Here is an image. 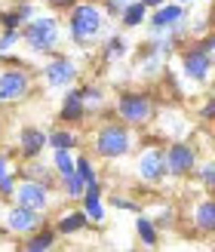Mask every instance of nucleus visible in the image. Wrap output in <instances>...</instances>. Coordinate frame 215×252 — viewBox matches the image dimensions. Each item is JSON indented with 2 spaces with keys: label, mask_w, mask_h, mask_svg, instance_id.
Masks as SVG:
<instances>
[{
  "label": "nucleus",
  "mask_w": 215,
  "mask_h": 252,
  "mask_svg": "<svg viewBox=\"0 0 215 252\" xmlns=\"http://www.w3.org/2000/svg\"><path fill=\"white\" fill-rule=\"evenodd\" d=\"M184 216L197 237H215V194H194Z\"/></svg>",
  "instance_id": "ddd939ff"
},
{
  "label": "nucleus",
  "mask_w": 215,
  "mask_h": 252,
  "mask_svg": "<svg viewBox=\"0 0 215 252\" xmlns=\"http://www.w3.org/2000/svg\"><path fill=\"white\" fill-rule=\"evenodd\" d=\"M49 166H53V172L59 175V179H65V175L74 172V154L68 148H56L53 151V160H49Z\"/></svg>",
  "instance_id": "c85d7f7f"
},
{
  "label": "nucleus",
  "mask_w": 215,
  "mask_h": 252,
  "mask_svg": "<svg viewBox=\"0 0 215 252\" xmlns=\"http://www.w3.org/2000/svg\"><path fill=\"white\" fill-rule=\"evenodd\" d=\"M80 145V135H77V129L74 126H56V129H49L46 132V148L49 151H56V148H68V151H74Z\"/></svg>",
  "instance_id": "a878e982"
},
{
  "label": "nucleus",
  "mask_w": 215,
  "mask_h": 252,
  "mask_svg": "<svg viewBox=\"0 0 215 252\" xmlns=\"http://www.w3.org/2000/svg\"><path fill=\"white\" fill-rule=\"evenodd\" d=\"M126 56H129V43H126V37L108 31L102 37V46H98V59H102V65H114V62H120Z\"/></svg>",
  "instance_id": "4be33fe9"
},
{
  "label": "nucleus",
  "mask_w": 215,
  "mask_h": 252,
  "mask_svg": "<svg viewBox=\"0 0 215 252\" xmlns=\"http://www.w3.org/2000/svg\"><path fill=\"white\" fill-rule=\"evenodd\" d=\"M80 90H83V102H86V114H90V117L105 114L111 102H108V95H105L102 86H98V83H83Z\"/></svg>",
  "instance_id": "bb28decb"
},
{
  "label": "nucleus",
  "mask_w": 215,
  "mask_h": 252,
  "mask_svg": "<svg viewBox=\"0 0 215 252\" xmlns=\"http://www.w3.org/2000/svg\"><path fill=\"white\" fill-rule=\"evenodd\" d=\"M206 19H209V31H215V3H212V9L206 12Z\"/></svg>",
  "instance_id": "79ce46f5"
},
{
  "label": "nucleus",
  "mask_w": 215,
  "mask_h": 252,
  "mask_svg": "<svg viewBox=\"0 0 215 252\" xmlns=\"http://www.w3.org/2000/svg\"><path fill=\"white\" fill-rule=\"evenodd\" d=\"M22 43V31H0V53H12Z\"/></svg>",
  "instance_id": "f704fd0d"
},
{
  "label": "nucleus",
  "mask_w": 215,
  "mask_h": 252,
  "mask_svg": "<svg viewBox=\"0 0 215 252\" xmlns=\"http://www.w3.org/2000/svg\"><path fill=\"white\" fill-rule=\"evenodd\" d=\"M43 224H46V212L28 209L22 203H6L3 216H0V231H3V237H16V240L34 234L37 228H43Z\"/></svg>",
  "instance_id": "9d476101"
},
{
  "label": "nucleus",
  "mask_w": 215,
  "mask_h": 252,
  "mask_svg": "<svg viewBox=\"0 0 215 252\" xmlns=\"http://www.w3.org/2000/svg\"><path fill=\"white\" fill-rule=\"evenodd\" d=\"M117 22H120V28H123V31H135V28H142V25L148 22V6L142 3V0H129V3H126V9L117 16Z\"/></svg>",
  "instance_id": "393cba45"
},
{
  "label": "nucleus",
  "mask_w": 215,
  "mask_h": 252,
  "mask_svg": "<svg viewBox=\"0 0 215 252\" xmlns=\"http://www.w3.org/2000/svg\"><path fill=\"white\" fill-rule=\"evenodd\" d=\"M19 179H31V182H40V185H49L59 191V175L53 172L49 163H43V157H34V160H25L22 166H16Z\"/></svg>",
  "instance_id": "aec40b11"
},
{
  "label": "nucleus",
  "mask_w": 215,
  "mask_h": 252,
  "mask_svg": "<svg viewBox=\"0 0 215 252\" xmlns=\"http://www.w3.org/2000/svg\"><path fill=\"white\" fill-rule=\"evenodd\" d=\"M34 90V71L28 65H0V105H19Z\"/></svg>",
  "instance_id": "6e6552de"
},
{
  "label": "nucleus",
  "mask_w": 215,
  "mask_h": 252,
  "mask_svg": "<svg viewBox=\"0 0 215 252\" xmlns=\"http://www.w3.org/2000/svg\"><path fill=\"white\" fill-rule=\"evenodd\" d=\"M53 228H56L59 237H77V234H83L86 228H90V219H86L83 209H65V212L56 216Z\"/></svg>",
  "instance_id": "412c9836"
},
{
  "label": "nucleus",
  "mask_w": 215,
  "mask_h": 252,
  "mask_svg": "<svg viewBox=\"0 0 215 252\" xmlns=\"http://www.w3.org/2000/svg\"><path fill=\"white\" fill-rule=\"evenodd\" d=\"M175 3H184L187 6V3H194V0H175Z\"/></svg>",
  "instance_id": "c03bdc74"
},
{
  "label": "nucleus",
  "mask_w": 215,
  "mask_h": 252,
  "mask_svg": "<svg viewBox=\"0 0 215 252\" xmlns=\"http://www.w3.org/2000/svg\"><path fill=\"white\" fill-rule=\"evenodd\" d=\"M80 77V65L65 53H53L40 65V80L49 93H65L68 86H74Z\"/></svg>",
  "instance_id": "1a4fd4ad"
},
{
  "label": "nucleus",
  "mask_w": 215,
  "mask_h": 252,
  "mask_svg": "<svg viewBox=\"0 0 215 252\" xmlns=\"http://www.w3.org/2000/svg\"><path fill=\"white\" fill-rule=\"evenodd\" d=\"M65 31L68 40L80 49L95 46L111 31V19L95 0H77L71 9H65Z\"/></svg>",
  "instance_id": "f03ea898"
},
{
  "label": "nucleus",
  "mask_w": 215,
  "mask_h": 252,
  "mask_svg": "<svg viewBox=\"0 0 215 252\" xmlns=\"http://www.w3.org/2000/svg\"><path fill=\"white\" fill-rule=\"evenodd\" d=\"M138 145V129L126 126L117 117H105L92 126L90 132V154L95 160H105V163H117L123 157H129Z\"/></svg>",
  "instance_id": "f257e3e1"
},
{
  "label": "nucleus",
  "mask_w": 215,
  "mask_h": 252,
  "mask_svg": "<svg viewBox=\"0 0 215 252\" xmlns=\"http://www.w3.org/2000/svg\"><path fill=\"white\" fill-rule=\"evenodd\" d=\"M56 197L59 191L49 185H40V182H31V179H19L16 185V194H12L9 203H22L28 209H37V212H49L56 206Z\"/></svg>",
  "instance_id": "f8f14e48"
},
{
  "label": "nucleus",
  "mask_w": 215,
  "mask_h": 252,
  "mask_svg": "<svg viewBox=\"0 0 215 252\" xmlns=\"http://www.w3.org/2000/svg\"><path fill=\"white\" fill-rule=\"evenodd\" d=\"M194 179L203 191H215V160H197Z\"/></svg>",
  "instance_id": "c756f323"
},
{
  "label": "nucleus",
  "mask_w": 215,
  "mask_h": 252,
  "mask_svg": "<svg viewBox=\"0 0 215 252\" xmlns=\"http://www.w3.org/2000/svg\"><path fill=\"white\" fill-rule=\"evenodd\" d=\"M108 203L117 209V212H138V203H135V200H129V197H123V194H111Z\"/></svg>",
  "instance_id": "72a5a7b5"
},
{
  "label": "nucleus",
  "mask_w": 215,
  "mask_h": 252,
  "mask_svg": "<svg viewBox=\"0 0 215 252\" xmlns=\"http://www.w3.org/2000/svg\"><path fill=\"white\" fill-rule=\"evenodd\" d=\"M80 209L86 212L90 224H105V191H102V182H86L83 188V197H80Z\"/></svg>",
  "instance_id": "a211bd4d"
},
{
  "label": "nucleus",
  "mask_w": 215,
  "mask_h": 252,
  "mask_svg": "<svg viewBox=\"0 0 215 252\" xmlns=\"http://www.w3.org/2000/svg\"><path fill=\"white\" fill-rule=\"evenodd\" d=\"M197 120L200 123H215V95L203 98V105H200V111H197Z\"/></svg>",
  "instance_id": "c9c22d12"
},
{
  "label": "nucleus",
  "mask_w": 215,
  "mask_h": 252,
  "mask_svg": "<svg viewBox=\"0 0 215 252\" xmlns=\"http://www.w3.org/2000/svg\"><path fill=\"white\" fill-rule=\"evenodd\" d=\"M3 209H6V200H3V197H0V216H3Z\"/></svg>",
  "instance_id": "37998d69"
},
{
  "label": "nucleus",
  "mask_w": 215,
  "mask_h": 252,
  "mask_svg": "<svg viewBox=\"0 0 215 252\" xmlns=\"http://www.w3.org/2000/svg\"><path fill=\"white\" fill-rule=\"evenodd\" d=\"M135 240H138V246L142 249H157L160 246V240H163V231L154 224V219L151 216H142V212H135Z\"/></svg>",
  "instance_id": "b1692460"
},
{
  "label": "nucleus",
  "mask_w": 215,
  "mask_h": 252,
  "mask_svg": "<svg viewBox=\"0 0 215 252\" xmlns=\"http://www.w3.org/2000/svg\"><path fill=\"white\" fill-rule=\"evenodd\" d=\"M212 194H215V191H212Z\"/></svg>",
  "instance_id": "09e8293b"
},
{
  "label": "nucleus",
  "mask_w": 215,
  "mask_h": 252,
  "mask_svg": "<svg viewBox=\"0 0 215 252\" xmlns=\"http://www.w3.org/2000/svg\"><path fill=\"white\" fill-rule=\"evenodd\" d=\"M126 3H129V0H102V9L108 12V19H117L126 9Z\"/></svg>",
  "instance_id": "58836bf2"
},
{
  "label": "nucleus",
  "mask_w": 215,
  "mask_h": 252,
  "mask_svg": "<svg viewBox=\"0 0 215 252\" xmlns=\"http://www.w3.org/2000/svg\"><path fill=\"white\" fill-rule=\"evenodd\" d=\"M132 172H135V179L148 185V188H160V185H166L169 182V169H166V145L160 142H148L138 148V154H135V163H132Z\"/></svg>",
  "instance_id": "423d86ee"
},
{
  "label": "nucleus",
  "mask_w": 215,
  "mask_h": 252,
  "mask_svg": "<svg viewBox=\"0 0 215 252\" xmlns=\"http://www.w3.org/2000/svg\"><path fill=\"white\" fill-rule=\"evenodd\" d=\"M194 43H197L200 49H203V53H209V56L215 59V31H206V34H200Z\"/></svg>",
  "instance_id": "4c0bfd02"
},
{
  "label": "nucleus",
  "mask_w": 215,
  "mask_h": 252,
  "mask_svg": "<svg viewBox=\"0 0 215 252\" xmlns=\"http://www.w3.org/2000/svg\"><path fill=\"white\" fill-rule=\"evenodd\" d=\"M142 3H145L148 9H157V6H163V3H166V0H142Z\"/></svg>",
  "instance_id": "a19ab883"
},
{
  "label": "nucleus",
  "mask_w": 215,
  "mask_h": 252,
  "mask_svg": "<svg viewBox=\"0 0 215 252\" xmlns=\"http://www.w3.org/2000/svg\"><path fill=\"white\" fill-rule=\"evenodd\" d=\"M151 219H154V224H157L163 234H166V231H172V228H175V219H179V216H175V209H172L169 203H163L157 212H151Z\"/></svg>",
  "instance_id": "2f4dec72"
},
{
  "label": "nucleus",
  "mask_w": 215,
  "mask_h": 252,
  "mask_svg": "<svg viewBox=\"0 0 215 252\" xmlns=\"http://www.w3.org/2000/svg\"><path fill=\"white\" fill-rule=\"evenodd\" d=\"M197 145L191 138H175V142H166V169H169V179H191L194 166H197Z\"/></svg>",
  "instance_id": "9b49d317"
},
{
  "label": "nucleus",
  "mask_w": 215,
  "mask_h": 252,
  "mask_svg": "<svg viewBox=\"0 0 215 252\" xmlns=\"http://www.w3.org/2000/svg\"><path fill=\"white\" fill-rule=\"evenodd\" d=\"M175 59H179V74L184 83L209 86L215 80V59L209 53H203L197 43H182L175 49Z\"/></svg>",
  "instance_id": "0eeeda50"
},
{
  "label": "nucleus",
  "mask_w": 215,
  "mask_h": 252,
  "mask_svg": "<svg viewBox=\"0 0 215 252\" xmlns=\"http://www.w3.org/2000/svg\"><path fill=\"white\" fill-rule=\"evenodd\" d=\"M0 240H3V231H0Z\"/></svg>",
  "instance_id": "de8ad7c7"
},
{
  "label": "nucleus",
  "mask_w": 215,
  "mask_h": 252,
  "mask_svg": "<svg viewBox=\"0 0 215 252\" xmlns=\"http://www.w3.org/2000/svg\"><path fill=\"white\" fill-rule=\"evenodd\" d=\"M19 157V151L16 148H6V151H0V197L12 200V194H16V185H19V172H16V160Z\"/></svg>",
  "instance_id": "6ab92c4d"
},
{
  "label": "nucleus",
  "mask_w": 215,
  "mask_h": 252,
  "mask_svg": "<svg viewBox=\"0 0 215 252\" xmlns=\"http://www.w3.org/2000/svg\"><path fill=\"white\" fill-rule=\"evenodd\" d=\"M56 243H59V234H56V228H49V224H43V228H37L34 234L22 237L19 249H22V252H49V249H56Z\"/></svg>",
  "instance_id": "5701e85b"
},
{
  "label": "nucleus",
  "mask_w": 215,
  "mask_h": 252,
  "mask_svg": "<svg viewBox=\"0 0 215 252\" xmlns=\"http://www.w3.org/2000/svg\"><path fill=\"white\" fill-rule=\"evenodd\" d=\"M16 151L22 160H34V157H43L46 151V129H40V126L34 123H25L19 135H16Z\"/></svg>",
  "instance_id": "f3484780"
},
{
  "label": "nucleus",
  "mask_w": 215,
  "mask_h": 252,
  "mask_svg": "<svg viewBox=\"0 0 215 252\" xmlns=\"http://www.w3.org/2000/svg\"><path fill=\"white\" fill-rule=\"evenodd\" d=\"M157 138L160 142H175V138H187L191 135V123H187V117L182 114V111H175V108H157Z\"/></svg>",
  "instance_id": "2eb2a0df"
},
{
  "label": "nucleus",
  "mask_w": 215,
  "mask_h": 252,
  "mask_svg": "<svg viewBox=\"0 0 215 252\" xmlns=\"http://www.w3.org/2000/svg\"><path fill=\"white\" fill-rule=\"evenodd\" d=\"M0 135H3V117H0Z\"/></svg>",
  "instance_id": "a18cd8bd"
},
{
  "label": "nucleus",
  "mask_w": 215,
  "mask_h": 252,
  "mask_svg": "<svg viewBox=\"0 0 215 252\" xmlns=\"http://www.w3.org/2000/svg\"><path fill=\"white\" fill-rule=\"evenodd\" d=\"M175 46L166 34H157L151 37V40L138 43L135 49V80H154L163 74V68H166V59L175 53Z\"/></svg>",
  "instance_id": "39448f33"
},
{
  "label": "nucleus",
  "mask_w": 215,
  "mask_h": 252,
  "mask_svg": "<svg viewBox=\"0 0 215 252\" xmlns=\"http://www.w3.org/2000/svg\"><path fill=\"white\" fill-rule=\"evenodd\" d=\"M157 98L151 90L145 86H126V90L117 93V98L111 102V114L123 120L126 126H132V129H148L151 123H154V114H157Z\"/></svg>",
  "instance_id": "7ed1b4c3"
},
{
  "label": "nucleus",
  "mask_w": 215,
  "mask_h": 252,
  "mask_svg": "<svg viewBox=\"0 0 215 252\" xmlns=\"http://www.w3.org/2000/svg\"><path fill=\"white\" fill-rule=\"evenodd\" d=\"M34 3H46V0H34Z\"/></svg>",
  "instance_id": "49530a36"
},
{
  "label": "nucleus",
  "mask_w": 215,
  "mask_h": 252,
  "mask_svg": "<svg viewBox=\"0 0 215 252\" xmlns=\"http://www.w3.org/2000/svg\"><path fill=\"white\" fill-rule=\"evenodd\" d=\"M59 120L65 123V126H83L86 120H90V114H86V102H83V90L77 83L68 86L65 95H61V102H59Z\"/></svg>",
  "instance_id": "dca6fc26"
},
{
  "label": "nucleus",
  "mask_w": 215,
  "mask_h": 252,
  "mask_svg": "<svg viewBox=\"0 0 215 252\" xmlns=\"http://www.w3.org/2000/svg\"><path fill=\"white\" fill-rule=\"evenodd\" d=\"M77 0H46V6L53 9V12H65V9H71Z\"/></svg>",
  "instance_id": "ea45409f"
},
{
  "label": "nucleus",
  "mask_w": 215,
  "mask_h": 252,
  "mask_svg": "<svg viewBox=\"0 0 215 252\" xmlns=\"http://www.w3.org/2000/svg\"><path fill=\"white\" fill-rule=\"evenodd\" d=\"M74 172H77L83 182H95V179H98L95 157H92V154H77V157H74Z\"/></svg>",
  "instance_id": "7c9ffc66"
},
{
  "label": "nucleus",
  "mask_w": 215,
  "mask_h": 252,
  "mask_svg": "<svg viewBox=\"0 0 215 252\" xmlns=\"http://www.w3.org/2000/svg\"><path fill=\"white\" fill-rule=\"evenodd\" d=\"M22 46L31 56H53L61 43V19L59 12H37L34 19L22 25Z\"/></svg>",
  "instance_id": "20e7f679"
},
{
  "label": "nucleus",
  "mask_w": 215,
  "mask_h": 252,
  "mask_svg": "<svg viewBox=\"0 0 215 252\" xmlns=\"http://www.w3.org/2000/svg\"><path fill=\"white\" fill-rule=\"evenodd\" d=\"M184 19H187V6H184V3H175V0H166L163 6L148 9V22H145V28H148L151 37H157V34L172 31L175 25H182Z\"/></svg>",
  "instance_id": "4468645a"
},
{
  "label": "nucleus",
  "mask_w": 215,
  "mask_h": 252,
  "mask_svg": "<svg viewBox=\"0 0 215 252\" xmlns=\"http://www.w3.org/2000/svg\"><path fill=\"white\" fill-rule=\"evenodd\" d=\"M83 188H86V182L77 172H71V175H65V179H59V197L65 200V203H80Z\"/></svg>",
  "instance_id": "cd10ccee"
},
{
  "label": "nucleus",
  "mask_w": 215,
  "mask_h": 252,
  "mask_svg": "<svg viewBox=\"0 0 215 252\" xmlns=\"http://www.w3.org/2000/svg\"><path fill=\"white\" fill-rule=\"evenodd\" d=\"M22 16L16 12V6H6V9H0V31H19L22 28Z\"/></svg>",
  "instance_id": "473e14b6"
},
{
  "label": "nucleus",
  "mask_w": 215,
  "mask_h": 252,
  "mask_svg": "<svg viewBox=\"0 0 215 252\" xmlns=\"http://www.w3.org/2000/svg\"><path fill=\"white\" fill-rule=\"evenodd\" d=\"M206 31H209V19H206V16H200V19H194V22H187V37H194V40H197L200 34H206Z\"/></svg>",
  "instance_id": "e433bc0d"
}]
</instances>
